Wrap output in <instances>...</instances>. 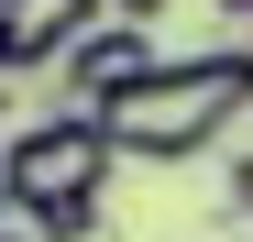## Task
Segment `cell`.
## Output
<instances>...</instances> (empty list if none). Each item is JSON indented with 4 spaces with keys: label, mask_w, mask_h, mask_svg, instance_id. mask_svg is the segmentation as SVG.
<instances>
[{
    "label": "cell",
    "mask_w": 253,
    "mask_h": 242,
    "mask_svg": "<svg viewBox=\"0 0 253 242\" xmlns=\"http://www.w3.org/2000/svg\"><path fill=\"white\" fill-rule=\"evenodd\" d=\"M242 110H253V44H209V55L154 66L143 88H121L99 121H110V143L132 154V165H187V154H209Z\"/></svg>",
    "instance_id": "6da1fadb"
},
{
    "label": "cell",
    "mask_w": 253,
    "mask_h": 242,
    "mask_svg": "<svg viewBox=\"0 0 253 242\" xmlns=\"http://www.w3.org/2000/svg\"><path fill=\"white\" fill-rule=\"evenodd\" d=\"M110 165H121L110 121L66 99V110H33L22 132L0 143V198H11V220H22V231H44V220H66V209H99Z\"/></svg>",
    "instance_id": "7a4b0ae2"
},
{
    "label": "cell",
    "mask_w": 253,
    "mask_h": 242,
    "mask_svg": "<svg viewBox=\"0 0 253 242\" xmlns=\"http://www.w3.org/2000/svg\"><path fill=\"white\" fill-rule=\"evenodd\" d=\"M154 66H165V55H154V22H121V11H99V22L55 55V77H66V99H77V110H110L121 88H143Z\"/></svg>",
    "instance_id": "3957f363"
},
{
    "label": "cell",
    "mask_w": 253,
    "mask_h": 242,
    "mask_svg": "<svg viewBox=\"0 0 253 242\" xmlns=\"http://www.w3.org/2000/svg\"><path fill=\"white\" fill-rule=\"evenodd\" d=\"M110 11V0H0V66L11 77H33V66H55L77 33H88Z\"/></svg>",
    "instance_id": "277c9868"
},
{
    "label": "cell",
    "mask_w": 253,
    "mask_h": 242,
    "mask_svg": "<svg viewBox=\"0 0 253 242\" xmlns=\"http://www.w3.org/2000/svg\"><path fill=\"white\" fill-rule=\"evenodd\" d=\"M220 209H242V220H253V143H242L231 165H220Z\"/></svg>",
    "instance_id": "5b68a950"
},
{
    "label": "cell",
    "mask_w": 253,
    "mask_h": 242,
    "mask_svg": "<svg viewBox=\"0 0 253 242\" xmlns=\"http://www.w3.org/2000/svg\"><path fill=\"white\" fill-rule=\"evenodd\" d=\"M110 11H121V22H165L176 0H110Z\"/></svg>",
    "instance_id": "8992f818"
},
{
    "label": "cell",
    "mask_w": 253,
    "mask_h": 242,
    "mask_svg": "<svg viewBox=\"0 0 253 242\" xmlns=\"http://www.w3.org/2000/svg\"><path fill=\"white\" fill-rule=\"evenodd\" d=\"M209 11H220V22H253V0H209Z\"/></svg>",
    "instance_id": "52a82bcc"
},
{
    "label": "cell",
    "mask_w": 253,
    "mask_h": 242,
    "mask_svg": "<svg viewBox=\"0 0 253 242\" xmlns=\"http://www.w3.org/2000/svg\"><path fill=\"white\" fill-rule=\"evenodd\" d=\"M0 99H11V66H0Z\"/></svg>",
    "instance_id": "ba28073f"
},
{
    "label": "cell",
    "mask_w": 253,
    "mask_h": 242,
    "mask_svg": "<svg viewBox=\"0 0 253 242\" xmlns=\"http://www.w3.org/2000/svg\"><path fill=\"white\" fill-rule=\"evenodd\" d=\"M0 242H33V231H0Z\"/></svg>",
    "instance_id": "9c48e42d"
},
{
    "label": "cell",
    "mask_w": 253,
    "mask_h": 242,
    "mask_svg": "<svg viewBox=\"0 0 253 242\" xmlns=\"http://www.w3.org/2000/svg\"><path fill=\"white\" fill-rule=\"evenodd\" d=\"M0 143H11V132H0Z\"/></svg>",
    "instance_id": "30bf717a"
}]
</instances>
